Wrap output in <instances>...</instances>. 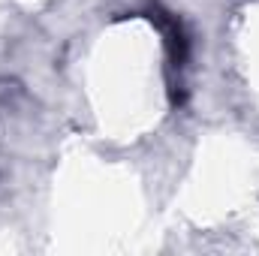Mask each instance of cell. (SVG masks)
<instances>
[{
    "label": "cell",
    "instance_id": "6da1fadb",
    "mask_svg": "<svg viewBox=\"0 0 259 256\" xmlns=\"http://www.w3.org/2000/svg\"><path fill=\"white\" fill-rule=\"evenodd\" d=\"M148 18L160 24L163 36H166V49H169V61H172V66H184L187 52H190V42H187V33H184L181 21H178L175 15H169V12H163L160 6H154Z\"/></svg>",
    "mask_w": 259,
    "mask_h": 256
}]
</instances>
